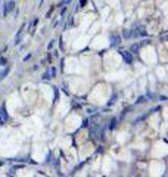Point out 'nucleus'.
Returning <instances> with one entry per match:
<instances>
[{
    "mask_svg": "<svg viewBox=\"0 0 168 177\" xmlns=\"http://www.w3.org/2000/svg\"><path fill=\"white\" fill-rule=\"evenodd\" d=\"M12 10H15V2L9 0L8 3L5 5V8H3V16H8Z\"/></svg>",
    "mask_w": 168,
    "mask_h": 177,
    "instance_id": "obj_1",
    "label": "nucleus"
},
{
    "mask_svg": "<svg viewBox=\"0 0 168 177\" xmlns=\"http://www.w3.org/2000/svg\"><path fill=\"white\" fill-rule=\"evenodd\" d=\"M8 118H9V115H8V111H6V105L3 103L0 106V123L3 124L5 121H8Z\"/></svg>",
    "mask_w": 168,
    "mask_h": 177,
    "instance_id": "obj_2",
    "label": "nucleus"
},
{
    "mask_svg": "<svg viewBox=\"0 0 168 177\" xmlns=\"http://www.w3.org/2000/svg\"><path fill=\"white\" fill-rule=\"evenodd\" d=\"M119 53H121L122 59L125 61L127 64H131L133 62V53H130V52H127V50H122V52H119Z\"/></svg>",
    "mask_w": 168,
    "mask_h": 177,
    "instance_id": "obj_3",
    "label": "nucleus"
},
{
    "mask_svg": "<svg viewBox=\"0 0 168 177\" xmlns=\"http://www.w3.org/2000/svg\"><path fill=\"white\" fill-rule=\"evenodd\" d=\"M119 42H121V37L115 33H111V46H117Z\"/></svg>",
    "mask_w": 168,
    "mask_h": 177,
    "instance_id": "obj_4",
    "label": "nucleus"
},
{
    "mask_svg": "<svg viewBox=\"0 0 168 177\" xmlns=\"http://www.w3.org/2000/svg\"><path fill=\"white\" fill-rule=\"evenodd\" d=\"M24 28H25V25H21V28L18 30L16 37H15V44H19V42H21V37H22V31H24Z\"/></svg>",
    "mask_w": 168,
    "mask_h": 177,
    "instance_id": "obj_5",
    "label": "nucleus"
},
{
    "mask_svg": "<svg viewBox=\"0 0 168 177\" xmlns=\"http://www.w3.org/2000/svg\"><path fill=\"white\" fill-rule=\"evenodd\" d=\"M9 71H10V67H8L6 65V68H5V71H2V74H0V80H3V78H6L9 74Z\"/></svg>",
    "mask_w": 168,
    "mask_h": 177,
    "instance_id": "obj_6",
    "label": "nucleus"
},
{
    "mask_svg": "<svg viewBox=\"0 0 168 177\" xmlns=\"http://www.w3.org/2000/svg\"><path fill=\"white\" fill-rule=\"evenodd\" d=\"M117 123H118V118H112V120H111V124H109L111 130H114V128L117 127Z\"/></svg>",
    "mask_w": 168,
    "mask_h": 177,
    "instance_id": "obj_7",
    "label": "nucleus"
},
{
    "mask_svg": "<svg viewBox=\"0 0 168 177\" xmlns=\"http://www.w3.org/2000/svg\"><path fill=\"white\" fill-rule=\"evenodd\" d=\"M41 78H43V80H49V78H52V77H50V71H46V72L43 74Z\"/></svg>",
    "mask_w": 168,
    "mask_h": 177,
    "instance_id": "obj_8",
    "label": "nucleus"
},
{
    "mask_svg": "<svg viewBox=\"0 0 168 177\" xmlns=\"http://www.w3.org/2000/svg\"><path fill=\"white\" fill-rule=\"evenodd\" d=\"M115 101H117V94H114V96H112V99H111V101L108 102V106H111V105H114V103H115Z\"/></svg>",
    "mask_w": 168,
    "mask_h": 177,
    "instance_id": "obj_9",
    "label": "nucleus"
},
{
    "mask_svg": "<svg viewBox=\"0 0 168 177\" xmlns=\"http://www.w3.org/2000/svg\"><path fill=\"white\" fill-rule=\"evenodd\" d=\"M139 47H140V44H137V43H136L134 46L131 47V50H133V53H137V50H139Z\"/></svg>",
    "mask_w": 168,
    "mask_h": 177,
    "instance_id": "obj_10",
    "label": "nucleus"
},
{
    "mask_svg": "<svg viewBox=\"0 0 168 177\" xmlns=\"http://www.w3.org/2000/svg\"><path fill=\"white\" fill-rule=\"evenodd\" d=\"M0 64L6 67V64H8V61H6V59H5V58H2V59H0Z\"/></svg>",
    "mask_w": 168,
    "mask_h": 177,
    "instance_id": "obj_11",
    "label": "nucleus"
},
{
    "mask_svg": "<svg viewBox=\"0 0 168 177\" xmlns=\"http://www.w3.org/2000/svg\"><path fill=\"white\" fill-rule=\"evenodd\" d=\"M86 3H87V0H80V8H84Z\"/></svg>",
    "mask_w": 168,
    "mask_h": 177,
    "instance_id": "obj_12",
    "label": "nucleus"
},
{
    "mask_svg": "<svg viewBox=\"0 0 168 177\" xmlns=\"http://www.w3.org/2000/svg\"><path fill=\"white\" fill-rule=\"evenodd\" d=\"M143 101H146V99H144V97H143V96H142V97H139V101L136 102V103H142Z\"/></svg>",
    "mask_w": 168,
    "mask_h": 177,
    "instance_id": "obj_13",
    "label": "nucleus"
},
{
    "mask_svg": "<svg viewBox=\"0 0 168 177\" xmlns=\"http://www.w3.org/2000/svg\"><path fill=\"white\" fill-rule=\"evenodd\" d=\"M87 124H89V120H84V121H83V124H81V126H83V127H86Z\"/></svg>",
    "mask_w": 168,
    "mask_h": 177,
    "instance_id": "obj_14",
    "label": "nucleus"
},
{
    "mask_svg": "<svg viewBox=\"0 0 168 177\" xmlns=\"http://www.w3.org/2000/svg\"><path fill=\"white\" fill-rule=\"evenodd\" d=\"M52 47H53V42H50L49 44H47V49H49V50H50Z\"/></svg>",
    "mask_w": 168,
    "mask_h": 177,
    "instance_id": "obj_15",
    "label": "nucleus"
},
{
    "mask_svg": "<svg viewBox=\"0 0 168 177\" xmlns=\"http://www.w3.org/2000/svg\"><path fill=\"white\" fill-rule=\"evenodd\" d=\"M30 58H31V55H27L25 58H24V61H25V62H27V61H28V59H30Z\"/></svg>",
    "mask_w": 168,
    "mask_h": 177,
    "instance_id": "obj_16",
    "label": "nucleus"
}]
</instances>
